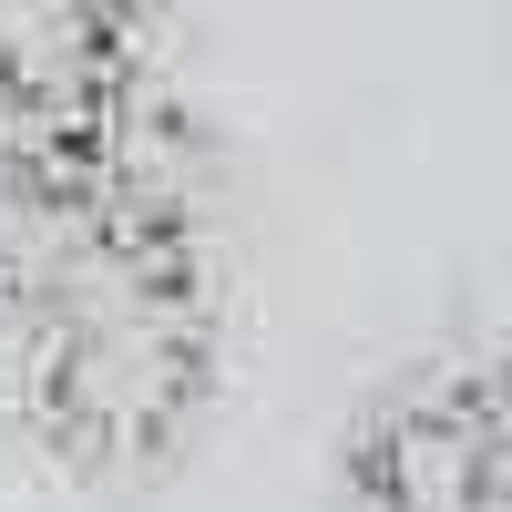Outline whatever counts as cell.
<instances>
[{
    "label": "cell",
    "instance_id": "cell-1",
    "mask_svg": "<svg viewBox=\"0 0 512 512\" xmlns=\"http://www.w3.org/2000/svg\"><path fill=\"white\" fill-rule=\"evenodd\" d=\"M195 359L205 328L175 236L134 195H113L103 164H82L0 267V369L52 431L134 451L195 390Z\"/></svg>",
    "mask_w": 512,
    "mask_h": 512
},
{
    "label": "cell",
    "instance_id": "cell-2",
    "mask_svg": "<svg viewBox=\"0 0 512 512\" xmlns=\"http://www.w3.org/2000/svg\"><path fill=\"white\" fill-rule=\"evenodd\" d=\"M369 512H512V338L431 369L359 441Z\"/></svg>",
    "mask_w": 512,
    "mask_h": 512
},
{
    "label": "cell",
    "instance_id": "cell-3",
    "mask_svg": "<svg viewBox=\"0 0 512 512\" xmlns=\"http://www.w3.org/2000/svg\"><path fill=\"white\" fill-rule=\"evenodd\" d=\"M113 11H123V21H134V0H113Z\"/></svg>",
    "mask_w": 512,
    "mask_h": 512
}]
</instances>
